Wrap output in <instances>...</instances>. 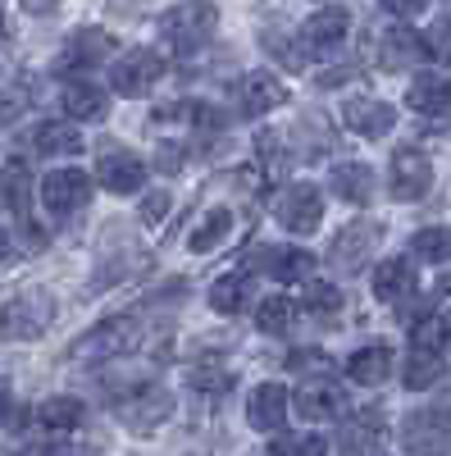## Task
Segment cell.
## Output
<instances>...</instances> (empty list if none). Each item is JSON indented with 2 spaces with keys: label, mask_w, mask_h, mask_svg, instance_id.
Masks as SVG:
<instances>
[{
  "label": "cell",
  "mask_w": 451,
  "mask_h": 456,
  "mask_svg": "<svg viewBox=\"0 0 451 456\" xmlns=\"http://www.w3.org/2000/svg\"><path fill=\"white\" fill-rule=\"evenodd\" d=\"M442 342H451V311L442 315Z\"/></svg>",
  "instance_id": "cell-44"
},
{
  "label": "cell",
  "mask_w": 451,
  "mask_h": 456,
  "mask_svg": "<svg viewBox=\"0 0 451 456\" xmlns=\"http://www.w3.org/2000/svg\"><path fill=\"white\" fill-rule=\"evenodd\" d=\"M333 192L342 201H351V206H365L374 197V174L365 165H351V160L333 165Z\"/></svg>",
  "instance_id": "cell-25"
},
{
  "label": "cell",
  "mask_w": 451,
  "mask_h": 456,
  "mask_svg": "<svg viewBox=\"0 0 451 456\" xmlns=\"http://www.w3.org/2000/svg\"><path fill=\"white\" fill-rule=\"evenodd\" d=\"M424 55H429L424 37H415L410 28H388V32H383V46H379L383 69H410V64L424 60Z\"/></svg>",
  "instance_id": "cell-22"
},
{
  "label": "cell",
  "mask_w": 451,
  "mask_h": 456,
  "mask_svg": "<svg viewBox=\"0 0 451 456\" xmlns=\"http://www.w3.org/2000/svg\"><path fill=\"white\" fill-rule=\"evenodd\" d=\"M347 374L356 379V384H365V388H379L383 379L392 374V347H383V342H369V347L351 352Z\"/></svg>",
  "instance_id": "cell-21"
},
{
  "label": "cell",
  "mask_w": 451,
  "mask_h": 456,
  "mask_svg": "<svg viewBox=\"0 0 451 456\" xmlns=\"http://www.w3.org/2000/svg\"><path fill=\"white\" fill-rule=\"evenodd\" d=\"M229 384H233V379L223 374V370H197L192 374V388H201V393H223Z\"/></svg>",
  "instance_id": "cell-38"
},
{
  "label": "cell",
  "mask_w": 451,
  "mask_h": 456,
  "mask_svg": "<svg viewBox=\"0 0 451 456\" xmlns=\"http://www.w3.org/2000/svg\"><path fill=\"white\" fill-rule=\"evenodd\" d=\"M233 210L229 206H214V210H205L201 215V224H197V233L192 238H187V247H192L197 256H205V251H214L219 242H229L233 238Z\"/></svg>",
  "instance_id": "cell-23"
},
{
  "label": "cell",
  "mask_w": 451,
  "mask_h": 456,
  "mask_svg": "<svg viewBox=\"0 0 451 456\" xmlns=\"http://www.w3.org/2000/svg\"><path fill=\"white\" fill-rule=\"evenodd\" d=\"M233 101H238V110L242 114H270V110H278L283 101H287V87L274 78V73H246V78L233 87Z\"/></svg>",
  "instance_id": "cell-12"
},
{
  "label": "cell",
  "mask_w": 451,
  "mask_h": 456,
  "mask_svg": "<svg viewBox=\"0 0 451 456\" xmlns=\"http://www.w3.org/2000/svg\"><path fill=\"white\" fill-rule=\"evenodd\" d=\"M96 178L105 183V192H141V183H146V165L141 156H133L128 146H105L101 151V165H96Z\"/></svg>",
  "instance_id": "cell-9"
},
{
  "label": "cell",
  "mask_w": 451,
  "mask_h": 456,
  "mask_svg": "<svg viewBox=\"0 0 451 456\" xmlns=\"http://www.w3.org/2000/svg\"><path fill=\"white\" fill-rule=\"evenodd\" d=\"M42 425L46 429H78L83 425V402L78 397H51V402H42Z\"/></svg>",
  "instance_id": "cell-30"
},
{
  "label": "cell",
  "mask_w": 451,
  "mask_h": 456,
  "mask_svg": "<svg viewBox=\"0 0 451 456\" xmlns=\"http://www.w3.org/2000/svg\"><path fill=\"white\" fill-rule=\"evenodd\" d=\"M424 46L433 60H451V19H433L429 37H424Z\"/></svg>",
  "instance_id": "cell-37"
},
{
  "label": "cell",
  "mask_w": 451,
  "mask_h": 456,
  "mask_svg": "<svg viewBox=\"0 0 451 456\" xmlns=\"http://www.w3.org/2000/svg\"><path fill=\"white\" fill-rule=\"evenodd\" d=\"M23 105H28V96H23V92H14V87H5V92H0V124H10Z\"/></svg>",
  "instance_id": "cell-40"
},
{
  "label": "cell",
  "mask_w": 451,
  "mask_h": 456,
  "mask_svg": "<svg viewBox=\"0 0 451 456\" xmlns=\"http://www.w3.org/2000/svg\"><path fill=\"white\" fill-rule=\"evenodd\" d=\"M246 420L260 434H278L283 420H287V388L283 384H260L246 402Z\"/></svg>",
  "instance_id": "cell-15"
},
{
  "label": "cell",
  "mask_w": 451,
  "mask_h": 456,
  "mask_svg": "<svg viewBox=\"0 0 451 456\" xmlns=\"http://www.w3.org/2000/svg\"><path fill=\"white\" fill-rule=\"evenodd\" d=\"M169 411H173V397L165 388H141L133 397H124L119 406V420L133 429V434H150V429H160L169 420Z\"/></svg>",
  "instance_id": "cell-11"
},
{
  "label": "cell",
  "mask_w": 451,
  "mask_h": 456,
  "mask_svg": "<svg viewBox=\"0 0 451 456\" xmlns=\"http://www.w3.org/2000/svg\"><path fill=\"white\" fill-rule=\"evenodd\" d=\"M410 251H415L420 260H451V228L447 224H429V228H420L415 238H410Z\"/></svg>",
  "instance_id": "cell-29"
},
{
  "label": "cell",
  "mask_w": 451,
  "mask_h": 456,
  "mask_svg": "<svg viewBox=\"0 0 451 456\" xmlns=\"http://www.w3.org/2000/svg\"><path fill=\"white\" fill-rule=\"evenodd\" d=\"M55 320V297L46 292H23L14 301H5L0 306V338H10V342H32V338H42Z\"/></svg>",
  "instance_id": "cell-2"
},
{
  "label": "cell",
  "mask_w": 451,
  "mask_h": 456,
  "mask_svg": "<svg viewBox=\"0 0 451 456\" xmlns=\"http://www.w3.org/2000/svg\"><path fill=\"white\" fill-rule=\"evenodd\" d=\"M246 301H251V270H233V274L214 279V288H210V306H214L219 315H238Z\"/></svg>",
  "instance_id": "cell-24"
},
{
  "label": "cell",
  "mask_w": 451,
  "mask_h": 456,
  "mask_svg": "<svg viewBox=\"0 0 451 456\" xmlns=\"http://www.w3.org/2000/svg\"><path fill=\"white\" fill-rule=\"evenodd\" d=\"M0 206L23 215V206H28V169L23 165H10L5 174H0Z\"/></svg>",
  "instance_id": "cell-31"
},
{
  "label": "cell",
  "mask_w": 451,
  "mask_h": 456,
  "mask_svg": "<svg viewBox=\"0 0 451 456\" xmlns=\"http://www.w3.org/2000/svg\"><path fill=\"white\" fill-rule=\"evenodd\" d=\"M87 197H92V178L83 169H51L42 178V206L55 219H64V215H73L78 206H87Z\"/></svg>",
  "instance_id": "cell-7"
},
{
  "label": "cell",
  "mask_w": 451,
  "mask_h": 456,
  "mask_svg": "<svg viewBox=\"0 0 451 456\" xmlns=\"http://www.w3.org/2000/svg\"><path fill=\"white\" fill-rule=\"evenodd\" d=\"M219 28V10H214V0H182V5L165 10L160 14V37L169 46L178 51H192L201 42H210Z\"/></svg>",
  "instance_id": "cell-1"
},
{
  "label": "cell",
  "mask_w": 451,
  "mask_h": 456,
  "mask_svg": "<svg viewBox=\"0 0 451 456\" xmlns=\"http://www.w3.org/2000/svg\"><path fill=\"white\" fill-rule=\"evenodd\" d=\"M442 379V352L438 347H410V361H406V388L410 393H424Z\"/></svg>",
  "instance_id": "cell-27"
},
{
  "label": "cell",
  "mask_w": 451,
  "mask_h": 456,
  "mask_svg": "<svg viewBox=\"0 0 451 456\" xmlns=\"http://www.w3.org/2000/svg\"><path fill=\"white\" fill-rule=\"evenodd\" d=\"M379 242H383V224L356 219V224H347L342 233L333 238V265H337L342 274H356L360 265H369V256L379 251Z\"/></svg>",
  "instance_id": "cell-5"
},
{
  "label": "cell",
  "mask_w": 451,
  "mask_h": 456,
  "mask_svg": "<svg viewBox=\"0 0 451 456\" xmlns=\"http://www.w3.org/2000/svg\"><path fill=\"white\" fill-rule=\"evenodd\" d=\"M374 297L379 301H406V297H415V265H410L406 256H392L383 260L379 270H374Z\"/></svg>",
  "instance_id": "cell-17"
},
{
  "label": "cell",
  "mask_w": 451,
  "mask_h": 456,
  "mask_svg": "<svg viewBox=\"0 0 451 456\" xmlns=\"http://www.w3.org/2000/svg\"><path fill=\"white\" fill-rule=\"evenodd\" d=\"M383 5L392 14H420V10H429V0H383Z\"/></svg>",
  "instance_id": "cell-41"
},
{
  "label": "cell",
  "mask_w": 451,
  "mask_h": 456,
  "mask_svg": "<svg viewBox=\"0 0 451 456\" xmlns=\"http://www.w3.org/2000/svg\"><path fill=\"white\" fill-rule=\"evenodd\" d=\"M109 46H115V37H109L105 28H83V32H73L68 42H64L55 69L60 73H87L92 64H101L109 55Z\"/></svg>",
  "instance_id": "cell-10"
},
{
  "label": "cell",
  "mask_w": 451,
  "mask_h": 456,
  "mask_svg": "<svg viewBox=\"0 0 451 456\" xmlns=\"http://www.w3.org/2000/svg\"><path fill=\"white\" fill-rule=\"evenodd\" d=\"M347 28H351V14L337 10V5H328V10H315V14L306 19V28H301V42H306L310 51H328V46H337V42L347 37Z\"/></svg>",
  "instance_id": "cell-18"
},
{
  "label": "cell",
  "mask_w": 451,
  "mask_h": 456,
  "mask_svg": "<svg viewBox=\"0 0 451 456\" xmlns=\"http://www.w3.org/2000/svg\"><path fill=\"white\" fill-rule=\"evenodd\" d=\"M10 411H14V388H10V379H0V425L10 420Z\"/></svg>",
  "instance_id": "cell-42"
},
{
  "label": "cell",
  "mask_w": 451,
  "mask_h": 456,
  "mask_svg": "<svg viewBox=\"0 0 451 456\" xmlns=\"http://www.w3.org/2000/svg\"><path fill=\"white\" fill-rule=\"evenodd\" d=\"M406 105L415 114H424V119H438V114L451 110V83L438 78V73H420V78L406 87Z\"/></svg>",
  "instance_id": "cell-19"
},
{
  "label": "cell",
  "mask_w": 451,
  "mask_h": 456,
  "mask_svg": "<svg viewBox=\"0 0 451 456\" xmlns=\"http://www.w3.org/2000/svg\"><path fill=\"white\" fill-rule=\"evenodd\" d=\"M324 438L319 434H283L274 443V456H324Z\"/></svg>",
  "instance_id": "cell-34"
},
{
  "label": "cell",
  "mask_w": 451,
  "mask_h": 456,
  "mask_svg": "<svg viewBox=\"0 0 451 456\" xmlns=\"http://www.w3.org/2000/svg\"><path fill=\"white\" fill-rule=\"evenodd\" d=\"M160 78H165V60H160V51H150V46H133L124 60H115V69H109V83H115V92L128 96V101L146 96Z\"/></svg>",
  "instance_id": "cell-3"
},
{
  "label": "cell",
  "mask_w": 451,
  "mask_h": 456,
  "mask_svg": "<svg viewBox=\"0 0 451 456\" xmlns=\"http://www.w3.org/2000/svg\"><path fill=\"white\" fill-rule=\"evenodd\" d=\"M287 365H292L296 374H310V379H333V374H337L333 356H324V352H292Z\"/></svg>",
  "instance_id": "cell-36"
},
{
  "label": "cell",
  "mask_w": 451,
  "mask_h": 456,
  "mask_svg": "<svg viewBox=\"0 0 451 456\" xmlns=\"http://www.w3.org/2000/svg\"><path fill=\"white\" fill-rule=\"evenodd\" d=\"M292 320H296V306H292L287 297H270L265 306H260V315H255V324L265 329V333H287Z\"/></svg>",
  "instance_id": "cell-32"
},
{
  "label": "cell",
  "mask_w": 451,
  "mask_h": 456,
  "mask_svg": "<svg viewBox=\"0 0 451 456\" xmlns=\"http://www.w3.org/2000/svg\"><path fill=\"white\" fill-rule=\"evenodd\" d=\"M401 443L415 456H442L451 447V429L442 425V415L420 411V415H410V420L401 425Z\"/></svg>",
  "instance_id": "cell-13"
},
{
  "label": "cell",
  "mask_w": 451,
  "mask_h": 456,
  "mask_svg": "<svg viewBox=\"0 0 451 456\" xmlns=\"http://www.w3.org/2000/svg\"><path fill=\"white\" fill-rule=\"evenodd\" d=\"M306 311L337 315V311H342V292H337L333 283H306Z\"/></svg>",
  "instance_id": "cell-35"
},
{
  "label": "cell",
  "mask_w": 451,
  "mask_h": 456,
  "mask_svg": "<svg viewBox=\"0 0 451 456\" xmlns=\"http://www.w3.org/2000/svg\"><path fill=\"white\" fill-rule=\"evenodd\" d=\"M78 146H83V133L78 124H42L36 128V151L42 156H78Z\"/></svg>",
  "instance_id": "cell-28"
},
{
  "label": "cell",
  "mask_w": 451,
  "mask_h": 456,
  "mask_svg": "<svg viewBox=\"0 0 451 456\" xmlns=\"http://www.w3.org/2000/svg\"><path fill=\"white\" fill-rule=\"evenodd\" d=\"M137 338V320L133 315H115V320H101L92 333H83L73 342V361H109V356H124Z\"/></svg>",
  "instance_id": "cell-4"
},
{
  "label": "cell",
  "mask_w": 451,
  "mask_h": 456,
  "mask_svg": "<svg viewBox=\"0 0 451 456\" xmlns=\"http://www.w3.org/2000/svg\"><path fill=\"white\" fill-rule=\"evenodd\" d=\"M274 215H278V224L287 228V233H315L319 219H324V197H319V187H310V183H292L287 192L278 197Z\"/></svg>",
  "instance_id": "cell-8"
},
{
  "label": "cell",
  "mask_w": 451,
  "mask_h": 456,
  "mask_svg": "<svg viewBox=\"0 0 451 456\" xmlns=\"http://www.w3.org/2000/svg\"><path fill=\"white\" fill-rule=\"evenodd\" d=\"M388 187H392V197H397V201H420V197H429V187H433V165H429L424 151L401 146L397 156H392Z\"/></svg>",
  "instance_id": "cell-6"
},
{
  "label": "cell",
  "mask_w": 451,
  "mask_h": 456,
  "mask_svg": "<svg viewBox=\"0 0 451 456\" xmlns=\"http://www.w3.org/2000/svg\"><path fill=\"white\" fill-rule=\"evenodd\" d=\"M342 124H347L351 133H360V137H388L392 124H397V114H392V105H383V101L356 96V101L342 105Z\"/></svg>",
  "instance_id": "cell-14"
},
{
  "label": "cell",
  "mask_w": 451,
  "mask_h": 456,
  "mask_svg": "<svg viewBox=\"0 0 451 456\" xmlns=\"http://www.w3.org/2000/svg\"><path fill=\"white\" fill-rule=\"evenodd\" d=\"M64 110L73 114V119H87V124H96V119H105L109 96H105L96 83H68V87H64Z\"/></svg>",
  "instance_id": "cell-26"
},
{
  "label": "cell",
  "mask_w": 451,
  "mask_h": 456,
  "mask_svg": "<svg viewBox=\"0 0 451 456\" xmlns=\"http://www.w3.org/2000/svg\"><path fill=\"white\" fill-rule=\"evenodd\" d=\"M296 411L306 415V420H333V415L347 411V397H342V388H333L328 379H306V384L296 388Z\"/></svg>",
  "instance_id": "cell-16"
},
{
  "label": "cell",
  "mask_w": 451,
  "mask_h": 456,
  "mask_svg": "<svg viewBox=\"0 0 451 456\" xmlns=\"http://www.w3.org/2000/svg\"><path fill=\"white\" fill-rule=\"evenodd\" d=\"M169 215V192H150L146 201H141V219L146 224H160Z\"/></svg>",
  "instance_id": "cell-39"
},
{
  "label": "cell",
  "mask_w": 451,
  "mask_h": 456,
  "mask_svg": "<svg viewBox=\"0 0 451 456\" xmlns=\"http://www.w3.org/2000/svg\"><path fill=\"white\" fill-rule=\"evenodd\" d=\"M160 156H165V169H169V174H178V169H182V146H173V142H169V146H160Z\"/></svg>",
  "instance_id": "cell-43"
},
{
  "label": "cell",
  "mask_w": 451,
  "mask_h": 456,
  "mask_svg": "<svg viewBox=\"0 0 451 456\" xmlns=\"http://www.w3.org/2000/svg\"><path fill=\"white\" fill-rule=\"evenodd\" d=\"M260 270H265L270 279H278V283H296V279H306L315 270V256L301 251V247H265L260 251Z\"/></svg>",
  "instance_id": "cell-20"
},
{
  "label": "cell",
  "mask_w": 451,
  "mask_h": 456,
  "mask_svg": "<svg viewBox=\"0 0 451 456\" xmlns=\"http://www.w3.org/2000/svg\"><path fill=\"white\" fill-rule=\"evenodd\" d=\"M379 434H383V420H379L374 411H365V415H356V420L342 429V443H347V452H365Z\"/></svg>",
  "instance_id": "cell-33"
},
{
  "label": "cell",
  "mask_w": 451,
  "mask_h": 456,
  "mask_svg": "<svg viewBox=\"0 0 451 456\" xmlns=\"http://www.w3.org/2000/svg\"><path fill=\"white\" fill-rule=\"evenodd\" d=\"M442 292H451V274H442Z\"/></svg>",
  "instance_id": "cell-45"
}]
</instances>
